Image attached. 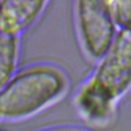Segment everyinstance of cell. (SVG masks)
Segmentation results:
<instances>
[{"label": "cell", "instance_id": "obj_3", "mask_svg": "<svg viewBox=\"0 0 131 131\" xmlns=\"http://www.w3.org/2000/svg\"><path fill=\"white\" fill-rule=\"evenodd\" d=\"M74 14L81 48L88 58L97 61L117 34L107 0H74Z\"/></svg>", "mask_w": 131, "mask_h": 131}, {"label": "cell", "instance_id": "obj_6", "mask_svg": "<svg viewBox=\"0 0 131 131\" xmlns=\"http://www.w3.org/2000/svg\"><path fill=\"white\" fill-rule=\"evenodd\" d=\"M107 6L117 31L131 33V0H107Z\"/></svg>", "mask_w": 131, "mask_h": 131}, {"label": "cell", "instance_id": "obj_1", "mask_svg": "<svg viewBox=\"0 0 131 131\" xmlns=\"http://www.w3.org/2000/svg\"><path fill=\"white\" fill-rule=\"evenodd\" d=\"M97 61L77 91L75 106L89 125L106 127L131 92V33L117 31L113 43Z\"/></svg>", "mask_w": 131, "mask_h": 131}, {"label": "cell", "instance_id": "obj_5", "mask_svg": "<svg viewBox=\"0 0 131 131\" xmlns=\"http://www.w3.org/2000/svg\"><path fill=\"white\" fill-rule=\"evenodd\" d=\"M18 55V35L5 28L0 19V89L12 78Z\"/></svg>", "mask_w": 131, "mask_h": 131}, {"label": "cell", "instance_id": "obj_2", "mask_svg": "<svg viewBox=\"0 0 131 131\" xmlns=\"http://www.w3.org/2000/svg\"><path fill=\"white\" fill-rule=\"evenodd\" d=\"M68 87V77L60 68L30 67L0 89V119L16 121L31 117L58 100Z\"/></svg>", "mask_w": 131, "mask_h": 131}, {"label": "cell", "instance_id": "obj_4", "mask_svg": "<svg viewBox=\"0 0 131 131\" xmlns=\"http://www.w3.org/2000/svg\"><path fill=\"white\" fill-rule=\"evenodd\" d=\"M49 0H0V19L5 28L19 35L41 16Z\"/></svg>", "mask_w": 131, "mask_h": 131}]
</instances>
